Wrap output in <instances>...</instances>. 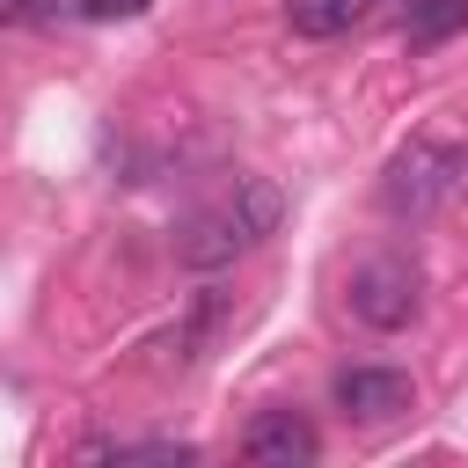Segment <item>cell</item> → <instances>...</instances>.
Segmentation results:
<instances>
[{"label":"cell","instance_id":"obj_2","mask_svg":"<svg viewBox=\"0 0 468 468\" xmlns=\"http://www.w3.org/2000/svg\"><path fill=\"white\" fill-rule=\"evenodd\" d=\"M453 183H461V154H453V146H439V139H410V146L388 161L380 197H388V212H395V219H424L439 197H453Z\"/></svg>","mask_w":468,"mask_h":468},{"label":"cell","instance_id":"obj_10","mask_svg":"<svg viewBox=\"0 0 468 468\" xmlns=\"http://www.w3.org/2000/svg\"><path fill=\"white\" fill-rule=\"evenodd\" d=\"M154 0H73V15L80 22H132V15H146Z\"/></svg>","mask_w":468,"mask_h":468},{"label":"cell","instance_id":"obj_8","mask_svg":"<svg viewBox=\"0 0 468 468\" xmlns=\"http://www.w3.org/2000/svg\"><path fill=\"white\" fill-rule=\"evenodd\" d=\"M80 461H197V446H183V439H146V446H80Z\"/></svg>","mask_w":468,"mask_h":468},{"label":"cell","instance_id":"obj_9","mask_svg":"<svg viewBox=\"0 0 468 468\" xmlns=\"http://www.w3.org/2000/svg\"><path fill=\"white\" fill-rule=\"evenodd\" d=\"M66 0H0V29H37V22H51Z\"/></svg>","mask_w":468,"mask_h":468},{"label":"cell","instance_id":"obj_6","mask_svg":"<svg viewBox=\"0 0 468 468\" xmlns=\"http://www.w3.org/2000/svg\"><path fill=\"white\" fill-rule=\"evenodd\" d=\"M373 7L380 0H285V15H292L300 37H344V29L373 22Z\"/></svg>","mask_w":468,"mask_h":468},{"label":"cell","instance_id":"obj_7","mask_svg":"<svg viewBox=\"0 0 468 468\" xmlns=\"http://www.w3.org/2000/svg\"><path fill=\"white\" fill-rule=\"evenodd\" d=\"M453 29H468V0H410V15H402V37H410L417 51L446 44Z\"/></svg>","mask_w":468,"mask_h":468},{"label":"cell","instance_id":"obj_4","mask_svg":"<svg viewBox=\"0 0 468 468\" xmlns=\"http://www.w3.org/2000/svg\"><path fill=\"white\" fill-rule=\"evenodd\" d=\"M410 402H417V388H410V373H395V366H344V373H336V410L358 417V424H388V417H402Z\"/></svg>","mask_w":468,"mask_h":468},{"label":"cell","instance_id":"obj_1","mask_svg":"<svg viewBox=\"0 0 468 468\" xmlns=\"http://www.w3.org/2000/svg\"><path fill=\"white\" fill-rule=\"evenodd\" d=\"M278 183H263V176H234V190L219 197V205H197L190 212V227L176 234V256L190 263V271H219V263H234L241 249H256L271 227H278Z\"/></svg>","mask_w":468,"mask_h":468},{"label":"cell","instance_id":"obj_3","mask_svg":"<svg viewBox=\"0 0 468 468\" xmlns=\"http://www.w3.org/2000/svg\"><path fill=\"white\" fill-rule=\"evenodd\" d=\"M351 314H358L366 329H402V322L417 314V263H410V256H373V263H358V278H351Z\"/></svg>","mask_w":468,"mask_h":468},{"label":"cell","instance_id":"obj_5","mask_svg":"<svg viewBox=\"0 0 468 468\" xmlns=\"http://www.w3.org/2000/svg\"><path fill=\"white\" fill-rule=\"evenodd\" d=\"M241 453H249L256 468H307V461L322 453V439H314V424H307L300 410H263V417L241 431Z\"/></svg>","mask_w":468,"mask_h":468}]
</instances>
